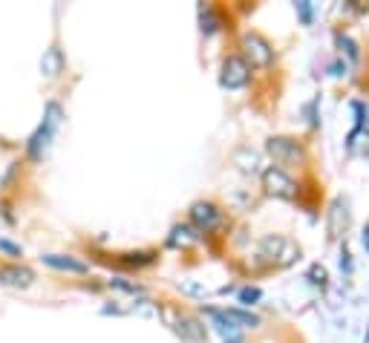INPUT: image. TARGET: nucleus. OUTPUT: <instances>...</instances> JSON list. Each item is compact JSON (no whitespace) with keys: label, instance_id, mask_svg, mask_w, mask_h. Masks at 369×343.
Wrapping results in <instances>:
<instances>
[{"label":"nucleus","instance_id":"1","mask_svg":"<svg viewBox=\"0 0 369 343\" xmlns=\"http://www.w3.org/2000/svg\"><path fill=\"white\" fill-rule=\"evenodd\" d=\"M61 121H64L61 104L50 101V104H46V110H43V121L38 124V130H35V133L29 136V142H26V153H29L32 162H40L43 153L50 150V145H53V139H55V133H58Z\"/></svg>","mask_w":369,"mask_h":343},{"label":"nucleus","instance_id":"2","mask_svg":"<svg viewBox=\"0 0 369 343\" xmlns=\"http://www.w3.org/2000/svg\"><path fill=\"white\" fill-rule=\"evenodd\" d=\"M265 150H268V156L274 159V164L280 170L283 167H297V164L306 162V150L294 139H289V136H271L265 142Z\"/></svg>","mask_w":369,"mask_h":343},{"label":"nucleus","instance_id":"3","mask_svg":"<svg viewBox=\"0 0 369 343\" xmlns=\"http://www.w3.org/2000/svg\"><path fill=\"white\" fill-rule=\"evenodd\" d=\"M162 317L170 323V329H173L184 343H205V340H208V329H205L202 320L194 317V315H173L170 309H162Z\"/></svg>","mask_w":369,"mask_h":343},{"label":"nucleus","instance_id":"4","mask_svg":"<svg viewBox=\"0 0 369 343\" xmlns=\"http://www.w3.org/2000/svg\"><path fill=\"white\" fill-rule=\"evenodd\" d=\"M243 52H246V64L248 67H260V69H265V67H271V61H274V50H271V44L260 35V32H246L243 35Z\"/></svg>","mask_w":369,"mask_h":343},{"label":"nucleus","instance_id":"5","mask_svg":"<svg viewBox=\"0 0 369 343\" xmlns=\"http://www.w3.org/2000/svg\"><path fill=\"white\" fill-rule=\"evenodd\" d=\"M263 188L274 199H294L297 196V182L286 174V170L274 167V164L263 170Z\"/></svg>","mask_w":369,"mask_h":343},{"label":"nucleus","instance_id":"6","mask_svg":"<svg viewBox=\"0 0 369 343\" xmlns=\"http://www.w3.org/2000/svg\"><path fill=\"white\" fill-rule=\"evenodd\" d=\"M251 78V67L243 61V55H228L222 61V72H219V84L225 90H243Z\"/></svg>","mask_w":369,"mask_h":343},{"label":"nucleus","instance_id":"7","mask_svg":"<svg viewBox=\"0 0 369 343\" xmlns=\"http://www.w3.org/2000/svg\"><path fill=\"white\" fill-rule=\"evenodd\" d=\"M188 217H191V225H194L197 231H214V228L222 223V210H219L214 202L199 199V202L191 205Z\"/></svg>","mask_w":369,"mask_h":343},{"label":"nucleus","instance_id":"8","mask_svg":"<svg viewBox=\"0 0 369 343\" xmlns=\"http://www.w3.org/2000/svg\"><path fill=\"white\" fill-rule=\"evenodd\" d=\"M35 283V271L26 266H0V286L9 288H29Z\"/></svg>","mask_w":369,"mask_h":343},{"label":"nucleus","instance_id":"9","mask_svg":"<svg viewBox=\"0 0 369 343\" xmlns=\"http://www.w3.org/2000/svg\"><path fill=\"white\" fill-rule=\"evenodd\" d=\"M40 260H43V266H50L55 271H70V274H87L89 271L87 263L75 260V257H70V254H43Z\"/></svg>","mask_w":369,"mask_h":343},{"label":"nucleus","instance_id":"10","mask_svg":"<svg viewBox=\"0 0 369 343\" xmlns=\"http://www.w3.org/2000/svg\"><path fill=\"white\" fill-rule=\"evenodd\" d=\"M349 228V202L343 196H338L329 208V234L332 237H343V231Z\"/></svg>","mask_w":369,"mask_h":343},{"label":"nucleus","instance_id":"11","mask_svg":"<svg viewBox=\"0 0 369 343\" xmlns=\"http://www.w3.org/2000/svg\"><path fill=\"white\" fill-rule=\"evenodd\" d=\"M64 67H67V58L58 47H50L43 52V58H40V75L43 78H58L64 72Z\"/></svg>","mask_w":369,"mask_h":343},{"label":"nucleus","instance_id":"12","mask_svg":"<svg viewBox=\"0 0 369 343\" xmlns=\"http://www.w3.org/2000/svg\"><path fill=\"white\" fill-rule=\"evenodd\" d=\"M199 240H202V234H197V228H191V225H176V228L170 231V237H167V245H170V248L197 245Z\"/></svg>","mask_w":369,"mask_h":343},{"label":"nucleus","instance_id":"13","mask_svg":"<svg viewBox=\"0 0 369 343\" xmlns=\"http://www.w3.org/2000/svg\"><path fill=\"white\" fill-rule=\"evenodd\" d=\"M222 315L231 320V326H234V329H240V326L257 329V326H260V317L251 315V312H243V309H222Z\"/></svg>","mask_w":369,"mask_h":343},{"label":"nucleus","instance_id":"14","mask_svg":"<svg viewBox=\"0 0 369 343\" xmlns=\"http://www.w3.org/2000/svg\"><path fill=\"white\" fill-rule=\"evenodd\" d=\"M219 26H222V21H219L216 9L214 6H202L199 9V29H202V35H214V32H219Z\"/></svg>","mask_w":369,"mask_h":343},{"label":"nucleus","instance_id":"15","mask_svg":"<svg viewBox=\"0 0 369 343\" xmlns=\"http://www.w3.org/2000/svg\"><path fill=\"white\" fill-rule=\"evenodd\" d=\"M205 312H208V317L214 320L216 332H219V334H222L225 340H234V337H237V329L231 326V320H228V317H225V315H222L219 309H205Z\"/></svg>","mask_w":369,"mask_h":343},{"label":"nucleus","instance_id":"16","mask_svg":"<svg viewBox=\"0 0 369 343\" xmlns=\"http://www.w3.org/2000/svg\"><path fill=\"white\" fill-rule=\"evenodd\" d=\"M335 44H338V50H341V52H346V55H349V61H358V58H360L358 44H355V40H352L349 35L338 32V35H335Z\"/></svg>","mask_w":369,"mask_h":343},{"label":"nucleus","instance_id":"17","mask_svg":"<svg viewBox=\"0 0 369 343\" xmlns=\"http://www.w3.org/2000/svg\"><path fill=\"white\" fill-rule=\"evenodd\" d=\"M110 288H119V291H127V294H145L142 286L130 283V280H124V277H113V280H110Z\"/></svg>","mask_w":369,"mask_h":343},{"label":"nucleus","instance_id":"18","mask_svg":"<svg viewBox=\"0 0 369 343\" xmlns=\"http://www.w3.org/2000/svg\"><path fill=\"white\" fill-rule=\"evenodd\" d=\"M260 297H263V291H260L257 286H246V288H240V303H243V306H254Z\"/></svg>","mask_w":369,"mask_h":343},{"label":"nucleus","instance_id":"19","mask_svg":"<svg viewBox=\"0 0 369 343\" xmlns=\"http://www.w3.org/2000/svg\"><path fill=\"white\" fill-rule=\"evenodd\" d=\"M297 15H300L303 26H312V4L309 0H297Z\"/></svg>","mask_w":369,"mask_h":343},{"label":"nucleus","instance_id":"20","mask_svg":"<svg viewBox=\"0 0 369 343\" xmlns=\"http://www.w3.org/2000/svg\"><path fill=\"white\" fill-rule=\"evenodd\" d=\"M309 277H312V283L314 286H326V269H323V266H312V271H309Z\"/></svg>","mask_w":369,"mask_h":343},{"label":"nucleus","instance_id":"21","mask_svg":"<svg viewBox=\"0 0 369 343\" xmlns=\"http://www.w3.org/2000/svg\"><path fill=\"white\" fill-rule=\"evenodd\" d=\"M179 288H182V291H188V294H197V297H205V294H208L202 286H197V283H184V280L179 283Z\"/></svg>","mask_w":369,"mask_h":343},{"label":"nucleus","instance_id":"22","mask_svg":"<svg viewBox=\"0 0 369 343\" xmlns=\"http://www.w3.org/2000/svg\"><path fill=\"white\" fill-rule=\"evenodd\" d=\"M0 251H6V254H15V257H21V245H12V242H6V240H0Z\"/></svg>","mask_w":369,"mask_h":343},{"label":"nucleus","instance_id":"23","mask_svg":"<svg viewBox=\"0 0 369 343\" xmlns=\"http://www.w3.org/2000/svg\"><path fill=\"white\" fill-rule=\"evenodd\" d=\"M341 269L352 271V260H349V251H346V248H343V254H341Z\"/></svg>","mask_w":369,"mask_h":343},{"label":"nucleus","instance_id":"24","mask_svg":"<svg viewBox=\"0 0 369 343\" xmlns=\"http://www.w3.org/2000/svg\"><path fill=\"white\" fill-rule=\"evenodd\" d=\"M360 240H363V248H366V251H369V225H366V228H363V237H360Z\"/></svg>","mask_w":369,"mask_h":343},{"label":"nucleus","instance_id":"25","mask_svg":"<svg viewBox=\"0 0 369 343\" xmlns=\"http://www.w3.org/2000/svg\"><path fill=\"white\" fill-rule=\"evenodd\" d=\"M225 343H243V340H240V337H234V340H225Z\"/></svg>","mask_w":369,"mask_h":343}]
</instances>
